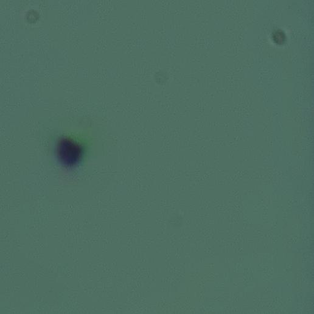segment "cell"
<instances>
[{"instance_id":"obj_1","label":"cell","mask_w":314,"mask_h":314,"mask_svg":"<svg viewBox=\"0 0 314 314\" xmlns=\"http://www.w3.org/2000/svg\"><path fill=\"white\" fill-rule=\"evenodd\" d=\"M56 152L61 164L66 168H73L80 162L83 157V149L78 143L65 138L58 142Z\"/></svg>"},{"instance_id":"obj_2","label":"cell","mask_w":314,"mask_h":314,"mask_svg":"<svg viewBox=\"0 0 314 314\" xmlns=\"http://www.w3.org/2000/svg\"><path fill=\"white\" fill-rule=\"evenodd\" d=\"M279 35L280 36H278L277 32H276L274 35V39L278 44H281V43H283L285 41V35L284 33L279 30Z\"/></svg>"}]
</instances>
